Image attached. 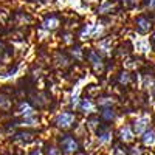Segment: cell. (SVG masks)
<instances>
[{"label":"cell","instance_id":"14","mask_svg":"<svg viewBox=\"0 0 155 155\" xmlns=\"http://www.w3.org/2000/svg\"><path fill=\"white\" fill-rule=\"evenodd\" d=\"M130 155H143V150L140 147H132L130 149Z\"/></svg>","mask_w":155,"mask_h":155},{"label":"cell","instance_id":"20","mask_svg":"<svg viewBox=\"0 0 155 155\" xmlns=\"http://www.w3.org/2000/svg\"><path fill=\"white\" fill-rule=\"evenodd\" d=\"M152 42H153V45H155V34H153V39H152Z\"/></svg>","mask_w":155,"mask_h":155},{"label":"cell","instance_id":"19","mask_svg":"<svg viewBox=\"0 0 155 155\" xmlns=\"http://www.w3.org/2000/svg\"><path fill=\"white\" fill-rule=\"evenodd\" d=\"M129 81V74L127 73H123L121 74V82H127Z\"/></svg>","mask_w":155,"mask_h":155},{"label":"cell","instance_id":"17","mask_svg":"<svg viewBox=\"0 0 155 155\" xmlns=\"http://www.w3.org/2000/svg\"><path fill=\"white\" fill-rule=\"evenodd\" d=\"M147 8L155 11V0H149V2H147Z\"/></svg>","mask_w":155,"mask_h":155},{"label":"cell","instance_id":"21","mask_svg":"<svg viewBox=\"0 0 155 155\" xmlns=\"http://www.w3.org/2000/svg\"><path fill=\"white\" fill-rule=\"evenodd\" d=\"M33 2H36V0H33Z\"/></svg>","mask_w":155,"mask_h":155},{"label":"cell","instance_id":"5","mask_svg":"<svg viewBox=\"0 0 155 155\" xmlns=\"http://www.w3.org/2000/svg\"><path fill=\"white\" fill-rule=\"evenodd\" d=\"M120 138L124 141V143H129V141H132L134 140V132L130 130V127H123L121 129V132H120Z\"/></svg>","mask_w":155,"mask_h":155},{"label":"cell","instance_id":"3","mask_svg":"<svg viewBox=\"0 0 155 155\" xmlns=\"http://www.w3.org/2000/svg\"><path fill=\"white\" fill-rule=\"evenodd\" d=\"M147 126H149V120L146 118H140V120H137L135 123H134V127H135V134L137 135H141V134H144L146 132V129H147Z\"/></svg>","mask_w":155,"mask_h":155},{"label":"cell","instance_id":"9","mask_svg":"<svg viewBox=\"0 0 155 155\" xmlns=\"http://www.w3.org/2000/svg\"><path fill=\"white\" fill-rule=\"evenodd\" d=\"M58 25H59V19H58V17H50V19L45 22V27L50 28V30L58 28Z\"/></svg>","mask_w":155,"mask_h":155},{"label":"cell","instance_id":"8","mask_svg":"<svg viewBox=\"0 0 155 155\" xmlns=\"http://www.w3.org/2000/svg\"><path fill=\"white\" fill-rule=\"evenodd\" d=\"M112 140V132L110 130H106V132H101L99 134V143L101 144H106Z\"/></svg>","mask_w":155,"mask_h":155},{"label":"cell","instance_id":"12","mask_svg":"<svg viewBox=\"0 0 155 155\" xmlns=\"http://www.w3.org/2000/svg\"><path fill=\"white\" fill-rule=\"evenodd\" d=\"M82 109H84V110H88V112H93L92 102H90L88 99H84V102H82Z\"/></svg>","mask_w":155,"mask_h":155},{"label":"cell","instance_id":"15","mask_svg":"<svg viewBox=\"0 0 155 155\" xmlns=\"http://www.w3.org/2000/svg\"><path fill=\"white\" fill-rule=\"evenodd\" d=\"M20 112H22L23 115H30V113H31L33 110H31V109H30L28 106H22V107H20Z\"/></svg>","mask_w":155,"mask_h":155},{"label":"cell","instance_id":"11","mask_svg":"<svg viewBox=\"0 0 155 155\" xmlns=\"http://www.w3.org/2000/svg\"><path fill=\"white\" fill-rule=\"evenodd\" d=\"M113 116H115V113H113V110H104L102 112V118H106L107 121H110V120H113Z\"/></svg>","mask_w":155,"mask_h":155},{"label":"cell","instance_id":"1","mask_svg":"<svg viewBox=\"0 0 155 155\" xmlns=\"http://www.w3.org/2000/svg\"><path fill=\"white\" fill-rule=\"evenodd\" d=\"M61 147H62V152L65 155H71L78 150V143L76 140L71 138V137H65L62 141H61Z\"/></svg>","mask_w":155,"mask_h":155},{"label":"cell","instance_id":"4","mask_svg":"<svg viewBox=\"0 0 155 155\" xmlns=\"http://www.w3.org/2000/svg\"><path fill=\"white\" fill-rule=\"evenodd\" d=\"M137 27H138V31L140 33H147L149 30H150V22L147 20V19H144V17H140L138 20H137Z\"/></svg>","mask_w":155,"mask_h":155},{"label":"cell","instance_id":"7","mask_svg":"<svg viewBox=\"0 0 155 155\" xmlns=\"http://www.w3.org/2000/svg\"><path fill=\"white\" fill-rule=\"evenodd\" d=\"M16 141H22V143H30V141L33 140V134H28V132H23V134H17Z\"/></svg>","mask_w":155,"mask_h":155},{"label":"cell","instance_id":"13","mask_svg":"<svg viewBox=\"0 0 155 155\" xmlns=\"http://www.w3.org/2000/svg\"><path fill=\"white\" fill-rule=\"evenodd\" d=\"M0 107L2 109H8L9 107V101H5L3 96H0Z\"/></svg>","mask_w":155,"mask_h":155},{"label":"cell","instance_id":"16","mask_svg":"<svg viewBox=\"0 0 155 155\" xmlns=\"http://www.w3.org/2000/svg\"><path fill=\"white\" fill-rule=\"evenodd\" d=\"M48 155H61V150L56 147H50L48 149Z\"/></svg>","mask_w":155,"mask_h":155},{"label":"cell","instance_id":"2","mask_svg":"<svg viewBox=\"0 0 155 155\" xmlns=\"http://www.w3.org/2000/svg\"><path fill=\"white\" fill-rule=\"evenodd\" d=\"M73 121H74V115L71 113H61L56 118V124L62 129H68L73 124Z\"/></svg>","mask_w":155,"mask_h":155},{"label":"cell","instance_id":"18","mask_svg":"<svg viewBox=\"0 0 155 155\" xmlns=\"http://www.w3.org/2000/svg\"><path fill=\"white\" fill-rule=\"evenodd\" d=\"M137 3V0H124V5L126 6H132V5H135Z\"/></svg>","mask_w":155,"mask_h":155},{"label":"cell","instance_id":"6","mask_svg":"<svg viewBox=\"0 0 155 155\" xmlns=\"http://www.w3.org/2000/svg\"><path fill=\"white\" fill-rule=\"evenodd\" d=\"M143 143H144V146H153L155 144V132L153 130H149V132L144 134Z\"/></svg>","mask_w":155,"mask_h":155},{"label":"cell","instance_id":"10","mask_svg":"<svg viewBox=\"0 0 155 155\" xmlns=\"http://www.w3.org/2000/svg\"><path fill=\"white\" fill-rule=\"evenodd\" d=\"M90 61H92V64L95 65V68L96 70H99L101 67H102V64H101V59L96 56V53H90Z\"/></svg>","mask_w":155,"mask_h":155}]
</instances>
